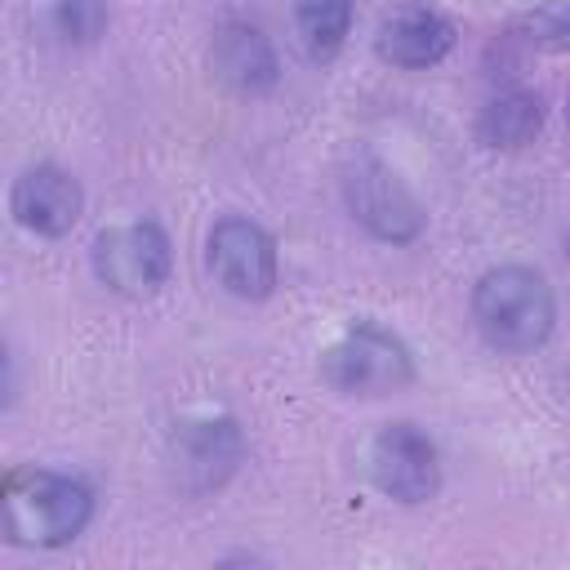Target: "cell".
Masks as SVG:
<instances>
[{"label":"cell","instance_id":"obj_1","mask_svg":"<svg viewBox=\"0 0 570 570\" xmlns=\"http://www.w3.org/2000/svg\"><path fill=\"white\" fill-rule=\"evenodd\" d=\"M94 517V490L45 468H13L0 494V525L13 548H67Z\"/></svg>","mask_w":570,"mask_h":570},{"label":"cell","instance_id":"obj_2","mask_svg":"<svg viewBox=\"0 0 570 570\" xmlns=\"http://www.w3.org/2000/svg\"><path fill=\"white\" fill-rule=\"evenodd\" d=\"M472 321L494 352H512V356L534 352L548 343V334L557 325L552 285L543 281V272H534L525 263L490 267L472 285Z\"/></svg>","mask_w":570,"mask_h":570},{"label":"cell","instance_id":"obj_3","mask_svg":"<svg viewBox=\"0 0 570 570\" xmlns=\"http://www.w3.org/2000/svg\"><path fill=\"white\" fill-rule=\"evenodd\" d=\"M321 379L343 396H392L414 383V356L392 330L356 321L325 347Z\"/></svg>","mask_w":570,"mask_h":570},{"label":"cell","instance_id":"obj_4","mask_svg":"<svg viewBox=\"0 0 570 570\" xmlns=\"http://www.w3.org/2000/svg\"><path fill=\"white\" fill-rule=\"evenodd\" d=\"M343 200H347L352 218L374 240H387V245H410L428 223L419 196L379 156H356L343 169Z\"/></svg>","mask_w":570,"mask_h":570},{"label":"cell","instance_id":"obj_5","mask_svg":"<svg viewBox=\"0 0 570 570\" xmlns=\"http://www.w3.org/2000/svg\"><path fill=\"white\" fill-rule=\"evenodd\" d=\"M174 267L169 236L156 223L107 227L94 240V276L120 298H151L165 289Z\"/></svg>","mask_w":570,"mask_h":570},{"label":"cell","instance_id":"obj_6","mask_svg":"<svg viewBox=\"0 0 570 570\" xmlns=\"http://www.w3.org/2000/svg\"><path fill=\"white\" fill-rule=\"evenodd\" d=\"M205 263L209 276L245 303H263L276 289V240L254 218L240 214L218 218L205 240Z\"/></svg>","mask_w":570,"mask_h":570},{"label":"cell","instance_id":"obj_7","mask_svg":"<svg viewBox=\"0 0 570 570\" xmlns=\"http://www.w3.org/2000/svg\"><path fill=\"white\" fill-rule=\"evenodd\" d=\"M370 476L396 503H428L441 490V454L414 423H383L370 441Z\"/></svg>","mask_w":570,"mask_h":570},{"label":"cell","instance_id":"obj_8","mask_svg":"<svg viewBox=\"0 0 570 570\" xmlns=\"http://www.w3.org/2000/svg\"><path fill=\"white\" fill-rule=\"evenodd\" d=\"M9 214L36 236H67L85 214V191L62 165H31L13 178Z\"/></svg>","mask_w":570,"mask_h":570},{"label":"cell","instance_id":"obj_9","mask_svg":"<svg viewBox=\"0 0 570 570\" xmlns=\"http://www.w3.org/2000/svg\"><path fill=\"white\" fill-rule=\"evenodd\" d=\"M454 49V27L436 13V9H423V4H405V9H392L383 22H379V36H374V53L401 71H423V67H436L445 53Z\"/></svg>","mask_w":570,"mask_h":570},{"label":"cell","instance_id":"obj_10","mask_svg":"<svg viewBox=\"0 0 570 570\" xmlns=\"http://www.w3.org/2000/svg\"><path fill=\"white\" fill-rule=\"evenodd\" d=\"M240 432L232 419H200V423H183L178 436H174V454H178V472H183V485L205 494V490H218L232 468L240 463Z\"/></svg>","mask_w":570,"mask_h":570},{"label":"cell","instance_id":"obj_11","mask_svg":"<svg viewBox=\"0 0 570 570\" xmlns=\"http://www.w3.org/2000/svg\"><path fill=\"white\" fill-rule=\"evenodd\" d=\"M209 67H214V76H218L227 89L249 94V98H254V94H267V89L276 85V76H281L272 40H267L258 27H249V22H227V27H218V36H214V45H209Z\"/></svg>","mask_w":570,"mask_h":570},{"label":"cell","instance_id":"obj_12","mask_svg":"<svg viewBox=\"0 0 570 570\" xmlns=\"http://www.w3.org/2000/svg\"><path fill=\"white\" fill-rule=\"evenodd\" d=\"M543 129V102L530 89L494 94L476 116V142L490 151H521Z\"/></svg>","mask_w":570,"mask_h":570},{"label":"cell","instance_id":"obj_13","mask_svg":"<svg viewBox=\"0 0 570 570\" xmlns=\"http://www.w3.org/2000/svg\"><path fill=\"white\" fill-rule=\"evenodd\" d=\"M298 40L312 62H334L352 31V0H298Z\"/></svg>","mask_w":570,"mask_h":570},{"label":"cell","instance_id":"obj_14","mask_svg":"<svg viewBox=\"0 0 570 570\" xmlns=\"http://www.w3.org/2000/svg\"><path fill=\"white\" fill-rule=\"evenodd\" d=\"M512 31L543 53H570V0H534L517 13Z\"/></svg>","mask_w":570,"mask_h":570},{"label":"cell","instance_id":"obj_15","mask_svg":"<svg viewBox=\"0 0 570 570\" xmlns=\"http://www.w3.org/2000/svg\"><path fill=\"white\" fill-rule=\"evenodd\" d=\"M45 18L58 40L94 45L107 31V0H45Z\"/></svg>","mask_w":570,"mask_h":570},{"label":"cell","instance_id":"obj_16","mask_svg":"<svg viewBox=\"0 0 570 570\" xmlns=\"http://www.w3.org/2000/svg\"><path fill=\"white\" fill-rule=\"evenodd\" d=\"M566 125H570V98H566Z\"/></svg>","mask_w":570,"mask_h":570}]
</instances>
